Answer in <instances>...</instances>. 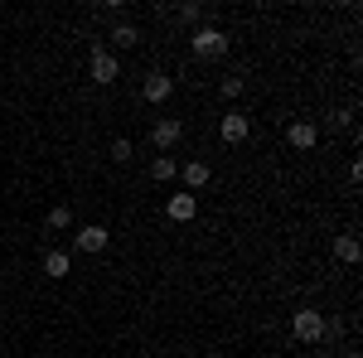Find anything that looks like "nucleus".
Returning a JSON list of instances; mask_svg holds the SVG:
<instances>
[{"label": "nucleus", "instance_id": "18", "mask_svg": "<svg viewBox=\"0 0 363 358\" xmlns=\"http://www.w3.org/2000/svg\"><path fill=\"white\" fill-rule=\"evenodd\" d=\"M242 87H247V83L233 73V78H223V97H242Z\"/></svg>", "mask_w": 363, "mask_h": 358}, {"label": "nucleus", "instance_id": "17", "mask_svg": "<svg viewBox=\"0 0 363 358\" xmlns=\"http://www.w3.org/2000/svg\"><path fill=\"white\" fill-rule=\"evenodd\" d=\"M112 160H116V165H126V160H131V140H126V136L112 140Z\"/></svg>", "mask_w": 363, "mask_h": 358}, {"label": "nucleus", "instance_id": "3", "mask_svg": "<svg viewBox=\"0 0 363 358\" xmlns=\"http://www.w3.org/2000/svg\"><path fill=\"white\" fill-rule=\"evenodd\" d=\"M291 334H296L301 344H325V315H320V310H296Z\"/></svg>", "mask_w": 363, "mask_h": 358}, {"label": "nucleus", "instance_id": "15", "mask_svg": "<svg viewBox=\"0 0 363 358\" xmlns=\"http://www.w3.org/2000/svg\"><path fill=\"white\" fill-rule=\"evenodd\" d=\"M179 25H203V5L184 0V5H179Z\"/></svg>", "mask_w": 363, "mask_h": 358}, {"label": "nucleus", "instance_id": "7", "mask_svg": "<svg viewBox=\"0 0 363 358\" xmlns=\"http://www.w3.org/2000/svg\"><path fill=\"white\" fill-rule=\"evenodd\" d=\"M169 92H174V78L169 73H145V83H140V97L145 102H165Z\"/></svg>", "mask_w": 363, "mask_h": 358}, {"label": "nucleus", "instance_id": "12", "mask_svg": "<svg viewBox=\"0 0 363 358\" xmlns=\"http://www.w3.org/2000/svg\"><path fill=\"white\" fill-rule=\"evenodd\" d=\"M179 174H184V189L194 194V189H203V184H208V174H213V169L203 165V160H189V165L179 169Z\"/></svg>", "mask_w": 363, "mask_h": 358}, {"label": "nucleus", "instance_id": "9", "mask_svg": "<svg viewBox=\"0 0 363 358\" xmlns=\"http://www.w3.org/2000/svg\"><path fill=\"white\" fill-rule=\"evenodd\" d=\"M286 140H291L296 150H315V140H320V126H315V121H291V126H286Z\"/></svg>", "mask_w": 363, "mask_h": 358}, {"label": "nucleus", "instance_id": "5", "mask_svg": "<svg viewBox=\"0 0 363 358\" xmlns=\"http://www.w3.org/2000/svg\"><path fill=\"white\" fill-rule=\"evenodd\" d=\"M73 242H78V252H102V247H107V242H112V233H107L102 223H83Z\"/></svg>", "mask_w": 363, "mask_h": 358}, {"label": "nucleus", "instance_id": "2", "mask_svg": "<svg viewBox=\"0 0 363 358\" xmlns=\"http://www.w3.org/2000/svg\"><path fill=\"white\" fill-rule=\"evenodd\" d=\"M87 73H92V83H116V78H121V63H116V54L112 49H107V44H97V49H92V58H87Z\"/></svg>", "mask_w": 363, "mask_h": 358}, {"label": "nucleus", "instance_id": "8", "mask_svg": "<svg viewBox=\"0 0 363 358\" xmlns=\"http://www.w3.org/2000/svg\"><path fill=\"white\" fill-rule=\"evenodd\" d=\"M247 131H252V121L242 116V111H228L223 121H218V136H223L228 145H238V140H247Z\"/></svg>", "mask_w": 363, "mask_h": 358}, {"label": "nucleus", "instance_id": "19", "mask_svg": "<svg viewBox=\"0 0 363 358\" xmlns=\"http://www.w3.org/2000/svg\"><path fill=\"white\" fill-rule=\"evenodd\" d=\"M344 358H359V354H344Z\"/></svg>", "mask_w": 363, "mask_h": 358}, {"label": "nucleus", "instance_id": "11", "mask_svg": "<svg viewBox=\"0 0 363 358\" xmlns=\"http://www.w3.org/2000/svg\"><path fill=\"white\" fill-rule=\"evenodd\" d=\"M73 272V257H68V252H44V276H54V281H63V276Z\"/></svg>", "mask_w": 363, "mask_h": 358}, {"label": "nucleus", "instance_id": "4", "mask_svg": "<svg viewBox=\"0 0 363 358\" xmlns=\"http://www.w3.org/2000/svg\"><path fill=\"white\" fill-rule=\"evenodd\" d=\"M179 136H184V121H179V116H160V121L150 126V145H155V150H174Z\"/></svg>", "mask_w": 363, "mask_h": 358}, {"label": "nucleus", "instance_id": "6", "mask_svg": "<svg viewBox=\"0 0 363 358\" xmlns=\"http://www.w3.org/2000/svg\"><path fill=\"white\" fill-rule=\"evenodd\" d=\"M165 213H169L174 223H189V218L199 213V198H194L189 189H184V194H169V198H165Z\"/></svg>", "mask_w": 363, "mask_h": 358}, {"label": "nucleus", "instance_id": "20", "mask_svg": "<svg viewBox=\"0 0 363 358\" xmlns=\"http://www.w3.org/2000/svg\"><path fill=\"white\" fill-rule=\"evenodd\" d=\"M0 276H5V267H0Z\"/></svg>", "mask_w": 363, "mask_h": 358}, {"label": "nucleus", "instance_id": "1", "mask_svg": "<svg viewBox=\"0 0 363 358\" xmlns=\"http://www.w3.org/2000/svg\"><path fill=\"white\" fill-rule=\"evenodd\" d=\"M189 49H194L199 58H223L228 54V34H223V29H213V25H199L194 39H189Z\"/></svg>", "mask_w": 363, "mask_h": 358}, {"label": "nucleus", "instance_id": "10", "mask_svg": "<svg viewBox=\"0 0 363 358\" xmlns=\"http://www.w3.org/2000/svg\"><path fill=\"white\" fill-rule=\"evenodd\" d=\"M359 257H363L359 237H354V233H339V237H335V262H344V267H354Z\"/></svg>", "mask_w": 363, "mask_h": 358}, {"label": "nucleus", "instance_id": "14", "mask_svg": "<svg viewBox=\"0 0 363 358\" xmlns=\"http://www.w3.org/2000/svg\"><path fill=\"white\" fill-rule=\"evenodd\" d=\"M112 44H116V49H136V44H140V29L136 25H116L112 29Z\"/></svg>", "mask_w": 363, "mask_h": 358}, {"label": "nucleus", "instance_id": "16", "mask_svg": "<svg viewBox=\"0 0 363 358\" xmlns=\"http://www.w3.org/2000/svg\"><path fill=\"white\" fill-rule=\"evenodd\" d=\"M49 228H73V208H68V203L49 208Z\"/></svg>", "mask_w": 363, "mask_h": 358}, {"label": "nucleus", "instance_id": "13", "mask_svg": "<svg viewBox=\"0 0 363 358\" xmlns=\"http://www.w3.org/2000/svg\"><path fill=\"white\" fill-rule=\"evenodd\" d=\"M174 174H179L174 155H155V160H150V179H160V184H165V179H174Z\"/></svg>", "mask_w": 363, "mask_h": 358}]
</instances>
